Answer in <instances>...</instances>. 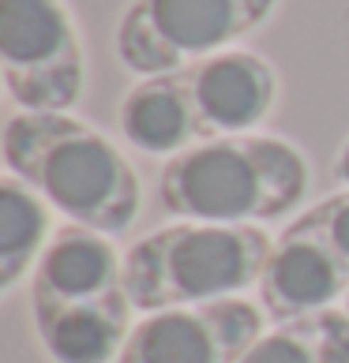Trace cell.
<instances>
[{
    "mask_svg": "<svg viewBox=\"0 0 349 363\" xmlns=\"http://www.w3.org/2000/svg\"><path fill=\"white\" fill-rule=\"evenodd\" d=\"M53 240L49 203L19 177L0 180V289L16 292Z\"/></svg>",
    "mask_w": 349,
    "mask_h": 363,
    "instance_id": "cell-12",
    "label": "cell"
},
{
    "mask_svg": "<svg viewBox=\"0 0 349 363\" xmlns=\"http://www.w3.org/2000/svg\"><path fill=\"white\" fill-rule=\"evenodd\" d=\"M124 292V259L113 236L87 225H60L31 274V303L109 300Z\"/></svg>",
    "mask_w": 349,
    "mask_h": 363,
    "instance_id": "cell-9",
    "label": "cell"
},
{
    "mask_svg": "<svg viewBox=\"0 0 349 363\" xmlns=\"http://www.w3.org/2000/svg\"><path fill=\"white\" fill-rule=\"evenodd\" d=\"M240 363H349V311H316L274 322Z\"/></svg>",
    "mask_w": 349,
    "mask_h": 363,
    "instance_id": "cell-13",
    "label": "cell"
},
{
    "mask_svg": "<svg viewBox=\"0 0 349 363\" xmlns=\"http://www.w3.org/2000/svg\"><path fill=\"white\" fill-rule=\"evenodd\" d=\"M301 218L312 228H319V233L342 251V259L349 262V191H334L327 199H319V203L308 206Z\"/></svg>",
    "mask_w": 349,
    "mask_h": 363,
    "instance_id": "cell-14",
    "label": "cell"
},
{
    "mask_svg": "<svg viewBox=\"0 0 349 363\" xmlns=\"http://www.w3.org/2000/svg\"><path fill=\"white\" fill-rule=\"evenodd\" d=\"M334 177H338L345 187H349V139L342 143V150H338V157H334Z\"/></svg>",
    "mask_w": 349,
    "mask_h": 363,
    "instance_id": "cell-15",
    "label": "cell"
},
{
    "mask_svg": "<svg viewBox=\"0 0 349 363\" xmlns=\"http://www.w3.org/2000/svg\"><path fill=\"white\" fill-rule=\"evenodd\" d=\"M274 240L259 225L173 221L124 251V285L136 311L233 300L256 289Z\"/></svg>",
    "mask_w": 349,
    "mask_h": 363,
    "instance_id": "cell-3",
    "label": "cell"
},
{
    "mask_svg": "<svg viewBox=\"0 0 349 363\" xmlns=\"http://www.w3.org/2000/svg\"><path fill=\"white\" fill-rule=\"evenodd\" d=\"M0 72L23 113H72L87 52L68 0H0Z\"/></svg>",
    "mask_w": 349,
    "mask_h": 363,
    "instance_id": "cell-5",
    "label": "cell"
},
{
    "mask_svg": "<svg viewBox=\"0 0 349 363\" xmlns=\"http://www.w3.org/2000/svg\"><path fill=\"white\" fill-rule=\"evenodd\" d=\"M256 292L274 322L331 311L334 300L349 296V262L319 228L297 218L274 236Z\"/></svg>",
    "mask_w": 349,
    "mask_h": 363,
    "instance_id": "cell-7",
    "label": "cell"
},
{
    "mask_svg": "<svg viewBox=\"0 0 349 363\" xmlns=\"http://www.w3.org/2000/svg\"><path fill=\"white\" fill-rule=\"evenodd\" d=\"M195 113L207 128V139L248 135L278 105V72L274 64L252 49H222L184 68Z\"/></svg>",
    "mask_w": 349,
    "mask_h": 363,
    "instance_id": "cell-8",
    "label": "cell"
},
{
    "mask_svg": "<svg viewBox=\"0 0 349 363\" xmlns=\"http://www.w3.org/2000/svg\"><path fill=\"white\" fill-rule=\"evenodd\" d=\"M0 154L11 177L31 184L72 225L124 236L139 218V172L105 131L72 113H11Z\"/></svg>",
    "mask_w": 349,
    "mask_h": 363,
    "instance_id": "cell-1",
    "label": "cell"
},
{
    "mask_svg": "<svg viewBox=\"0 0 349 363\" xmlns=\"http://www.w3.org/2000/svg\"><path fill=\"white\" fill-rule=\"evenodd\" d=\"M345 311H349V296H345Z\"/></svg>",
    "mask_w": 349,
    "mask_h": 363,
    "instance_id": "cell-16",
    "label": "cell"
},
{
    "mask_svg": "<svg viewBox=\"0 0 349 363\" xmlns=\"http://www.w3.org/2000/svg\"><path fill=\"white\" fill-rule=\"evenodd\" d=\"M131 300H79V303H31L34 333L53 363H117L131 333Z\"/></svg>",
    "mask_w": 349,
    "mask_h": 363,
    "instance_id": "cell-11",
    "label": "cell"
},
{
    "mask_svg": "<svg viewBox=\"0 0 349 363\" xmlns=\"http://www.w3.org/2000/svg\"><path fill=\"white\" fill-rule=\"evenodd\" d=\"M117 124L128 146L151 157H177L188 146L207 143V128L195 113L184 68L143 75L117 109Z\"/></svg>",
    "mask_w": 349,
    "mask_h": 363,
    "instance_id": "cell-10",
    "label": "cell"
},
{
    "mask_svg": "<svg viewBox=\"0 0 349 363\" xmlns=\"http://www.w3.org/2000/svg\"><path fill=\"white\" fill-rule=\"evenodd\" d=\"M263 337V307L233 296L151 311L131 326L117 363H240Z\"/></svg>",
    "mask_w": 349,
    "mask_h": 363,
    "instance_id": "cell-6",
    "label": "cell"
},
{
    "mask_svg": "<svg viewBox=\"0 0 349 363\" xmlns=\"http://www.w3.org/2000/svg\"><path fill=\"white\" fill-rule=\"evenodd\" d=\"M281 0H131L117 23L113 49L128 72L162 75L237 49Z\"/></svg>",
    "mask_w": 349,
    "mask_h": 363,
    "instance_id": "cell-4",
    "label": "cell"
},
{
    "mask_svg": "<svg viewBox=\"0 0 349 363\" xmlns=\"http://www.w3.org/2000/svg\"><path fill=\"white\" fill-rule=\"evenodd\" d=\"M312 169L301 146L278 135H218L169 157L158 203L177 221L263 225L304 203Z\"/></svg>",
    "mask_w": 349,
    "mask_h": 363,
    "instance_id": "cell-2",
    "label": "cell"
}]
</instances>
